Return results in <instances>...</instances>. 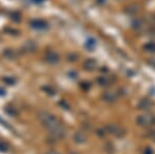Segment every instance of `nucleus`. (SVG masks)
Wrapping results in <instances>:
<instances>
[{
    "instance_id": "nucleus-20",
    "label": "nucleus",
    "mask_w": 155,
    "mask_h": 154,
    "mask_svg": "<svg viewBox=\"0 0 155 154\" xmlns=\"http://www.w3.org/2000/svg\"><path fill=\"white\" fill-rule=\"evenodd\" d=\"M4 94H5V92H4L2 89H0V95H4Z\"/></svg>"
},
{
    "instance_id": "nucleus-5",
    "label": "nucleus",
    "mask_w": 155,
    "mask_h": 154,
    "mask_svg": "<svg viewBox=\"0 0 155 154\" xmlns=\"http://www.w3.org/2000/svg\"><path fill=\"white\" fill-rule=\"evenodd\" d=\"M114 81H115L114 77L107 76V74H102V76H101V77H98V78H97V83H98V85L104 86V87L112 85Z\"/></svg>"
},
{
    "instance_id": "nucleus-1",
    "label": "nucleus",
    "mask_w": 155,
    "mask_h": 154,
    "mask_svg": "<svg viewBox=\"0 0 155 154\" xmlns=\"http://www.w3.org/2000/svg\"><path fill=\"white\" fill-rule=\"evenodd\" d=\"M38 119L44 124V126H46L48 129L51 130V133L54 139H63L65 136V129L54 115L48 113V112L42 111L38 113Z\"/></svg>"
},
{
    "instance_id": "nucleus-13",
    "label": "nucleus",
    "mask_w": 155,
    "mask_h": 154,
    "mask_svg": "<svg viewBox=\"0 0 155 154\" xmlns=\"http://www.w3.org/2000/svg\"><path fill=\"white\" fill-rule=\"evenodd\" d=\"M5 112L8 114L9 116H16L17 115V111L15 110L14 108H9V106H8V108L5 109Z\"/></svg>"
},
{
    "instance_id": "nucleus-15",
    "label": "nucleus",
    "mask_w": 155,
    "mask_h": 154,
    "mask_svg": "<svg viewBox=\"0 0 155 154\" xmlns=\"http://www.w3.org/2000/svg\"><path fill=\"white\" fill-rule=\"evenodd\" d=\"M44 89L46 90V92H48L50 95H54L55 94V90L52 88H50V87H44Z\"/></svg>"
},
{
    "instance_id": "nucleus-14",
    "label": "nucleus",
    "mask_w": 155,
    "mask_h": 154,
    "mask_svg": "<svg viewBox=\"0 0 155 154\" xmlns=\"http://www.w3.org/2000/svg\"><path fill=\"white\" fill-rule=\"evenodd\" d=\"M0 152H7V145L1 141H0Z\"/></svg>"
},
{
    "instance_id": "nucleus-18",
    "label": "nucleus",
    "mask_w": 155,
    "mask_h": 154,
    "mask_svg": "<svg viewBox=\"0 0 155 154\" xmlns=\"http://www.w3.org/2000/svg\"><path fill=\"white\" fill-rule=\"evenodd\" d=\"M47 154H59L58 152H56V151H54V150H52V151H49Z\"/></svg>"
},
{
    "instance_id": "nucleus-12",
    "label": "nucleus",
    "mask_w": 155,
    "mask_h": 154,
    "mask_svg": "<svg viewBox=\"0 0 155 154\" xmlns=\"http://www.w3.org/2000/svg\"><path fill=\"white\" fill-rule=\"evenodd\" d=\"M127 11H126V12L127 14H137V11H139V9H137V5H130V6H128L127 7Z\"/></svg>"
},
{
    "instance_id": "nucleus-8",
    "label": "nucleus",
    "mask_w": 155,
    "mask_h": 154,
    "mask_svg": "<svg viewBox=\"0 0 155 154\" xmlns=\"http://www.w3.org/2000/svg\"><path fill=\"white\" fill-rule=\"evenodd\" d=\"M74 142L78 144H84L87 141V136L84 133H82V131H77L74 135Z\"/></svg>"
},
{
    "instance_id": "nucleus-10",
    "label": "nucleus",
    "mask_w": 155,
    "mask_h": 154,
    "mask_svg": "<svg viewBox=\"0 0 155 154\" xmlns=\"http://www.w3.org/2000/svg\"><path fill=\"white\" fill-rule=\"evenodd\" d=\"M145 51L150 52V53H155V41H150V43H147L144 46Z\"/></svg>"
},
{
    "instance_id": "nucleus-21",
    "label": "nucleus",
    "mask_w": 155,
    "mask_h": 154,
    "mask_svg": "<svg viewBox=\"0 0 155 154\" xmlns=\"http://www.w3.org/2000/svg\"><path fill=\"white\" fill-rule=\"evenodd\" d=\"M154 141H155V136H154Z\"/></svg>"
},
{
    "instance_id": "nucleus-6",
    "label": "nucleus",
    "mask_w": 155,
    "mask_h": 154,
    "mask_svg": "<svg viewBox=\"0 0 155 154\" xmlns=\"http://www.w3.org/2000/svg\"><path fill=\"white\" fill-rule=\"evenodd\" d=\"M153 103L148 98H143L137 103V109L141 111H149L151 110Z\"/></svg>"
},
{
    "instance_id": "nucleus-9",
    "label": "nucleus",
    "mask_w": 155,
    "mask_h": 154,
    "mask_svg": "<svg viewBox=\"0 0 155 154\" xmlns=\"http://www.w3.org/2000/svg\"><path fill=\"white\" fill-rule=\"evenodd\" d=\"M47 61L50 62V63H57L59 60V58H58V55H57L56 53H54V52H49L48 53V55H47Z\"/></svg>"
},
{
    "instance_id": "nucleus-4",
    "label": "nucleus",
    "mask_w": 155,
    "mask_h": 154,
    "mask_svg": "<svg viewBox=\"0 0 155 154\" xmlns=\"http://www.w3.org/2000/svg\"><path fill=\"white\" fill-rule=\"evenodd\" d=\"M119 96H120V93L118 92V91H116V90H107L104 94H102V99H104L106 103H115V101L118 100Z\"/></svg>"
},
{
    "instance_id": "nucleus-17",
    "label": "nucleus",
    "mask_w": 155,
    "mask_h": 154,
    "mask_svg": "<svg viewBox=\"0 0 155 154\" xmlns=\"http://www.w3.org/2000/svg\"><path fill=\"white\" fill-rule=\"evenodd\" d=\"M144 154H153V151H152V149H150V148H146L144 150Z\"/></svg>"
},
{
    "instance_id": "nucleus-3",
    "label": "nucleus",
    "mask_w": 155,
    "mask_h": 154,
    "mask_svg": "<svg viewBox=\"0 0 155 154\" xmlns=\"http://www.w3.org/2000/svg\"><path fill=\"white\" fill-rule=\"evenodd\" d=\"M137 123L142 127H152L155 125V115L153 114H143L137 118Z\"/></svg>"
},
{
    "instance_id": "nucleus-2",
    "label": "nucleus",
    "mask_w": 155,
    "mask_h": 154,
    "mask_svg": "<svg viewBox=\"0 0 155 154\" xmlns=\"http://www.w3.org/2000/svg\"><path fill=\"white\" fill-rule=\"evenodd\" d=\"M104 128H106L107 133L114 136L115 138H123L126 135L125 128L121 125H118V124H115V123L107 124V126Z\"/></svg>"
},
{
    "instance_id": "nucleus-19",
    "label": "nucleus",
    "mask_w": 155,
    "mask_h": 154,
    "mask_svg": "<svg viewBox=\"0 0 155 154\" xmlns=\"http://www.w3.org/2000/svg\"><path fill=\"white\" fill-rule=\"evenodd\" d=\"M106 2V0H97V3H99V4H102V3H104Z\"/></svg>"
},
{
    "instance_id": "nucleus-11",
    "label": "nucleus",
    "mask_w": 155,
    "mask_h": 154,
    "mask_svg": "<svg viewBox=\"0 0 155 154\" xmlns=\"http://www.w3.org/2000/svg\"><path fill=\"white\" fill-rule=\"evenodd\" d=\"M32 26H33L34 28H37V29H44L47 27V24L45 23V22L41 21V20H38V21L32 22Z\"/></svg>"
},
{
    "instance_id": "nucleus-16",
    "label": "nucleus",
    "mask_w": 155,
    "mask_h": 154,
    "mask_svg": "<svg viewBox=\"0 0 155 154\" xmlns=\"http://www.w3.org/2000/svg\"><path fill=\"white\" fill-rule=\"evenodd\" d=\"M87 44H88V47L90 49H92L93 47H95V41H94V39H89V41H87Z\"/></svg>"
},
{
    "instance_id": "nucleus-7",
    "label": "nucleus",
    "mask_w": 155,
    "mask_h": 154,
    "mask_svg": "<svg viewBox=\"0 0 155 154\" xmlns=\"http://www.w3.org/2000/svg\"><path fill=\"white\" fill-rule=\"evenodd\" d=\"M96 65H97V63L94 59H87V60L84 62V68L89 71L95 70Z\"/></svg>"
}]
</instances>
